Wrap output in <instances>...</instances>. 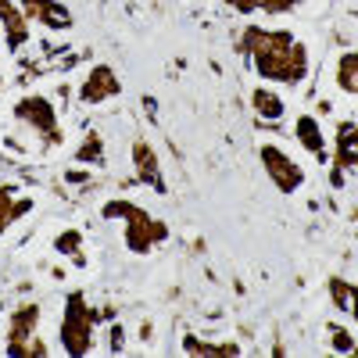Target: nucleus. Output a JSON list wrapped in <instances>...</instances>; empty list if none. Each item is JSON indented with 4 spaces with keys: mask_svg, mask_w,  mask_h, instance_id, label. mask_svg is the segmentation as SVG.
I'll return each instance as SVG.
<instances>
[{
    "mask_svg": "<svg viewBox=\"0 0 358 358\" xmlns=\"http://www.w3.org/2000/svg\"><path fill=\"white\" fill-rule=\"evenodd\" d=\"M15 118L25 126H33L36 133H43L47 143H62V129H57V108L40 97V94H29L22 101H15Z\"/></svg>",
    "mask_w": 358,
    "mask_h": 358,
    "instance_id": "7",
    "label": "nucleus"
},
{
    "mask_svg": "<svg viewBox=\"0 0 358 358\" xmlns=\"http://www.w3.org/2000/svg\"><path fill=\"white\" fill-rule=\"evenodd\" d=\"M0 315H4V301H0Z\"/></svg>",
    "mask_w": 358,
    "mask_h": 358,
    "instance_id": "19",
    "label": "nucleus"
},
{
    "mask_svg": "<svg viewBox=\"0 0 358 358\" xmlns=\"http://www.w3.org/2000/svg\"><path fill=\"white\" fill-rule=\"evenodd\" d=\"M226 4H229L233 11H241V15H258V11H265V15H283V11L297 8L301 0H226Z\"/></svg>",
    "mask_w": 358,
    "mask_h": 358,
    "instance_id": "14",
    "label": "nucleus"
},
{
    "mask_svg": "<svg viewBox=\"0 0 358 358\" xmlns=\"http://www.w3.org/2000/svg\"><path fill=\"white\" fill-rule=\"evenodd\" d=\"M36 326H40V308L36 305H22L18 312H11V319H8V355H15V358L47 355L43 341L36 337Z\"/></svg>",
    "mask_w": 358,
    "mask_h": 358,
    "instance_id": "5",
    "label": "nucleus"
},
{
    "mask_svg": "<svg viewBox=\"0 0 358 358\" xmlns=\"http://www.w3.org/2000/svg\"><path fill=\"white\" fill-rule=\"evenodd\" d=\"M258 158H262V165H265V176L273 179V187H276L280 194H297V190L305 187V169L297 165V162L283 151V147L262 143Z\"/></svg>",
    "mask_w": 358,
    "mask_h": 358,
    "instance_id": "6",
    "label": "nucleus"
},
{
    "mask_svg": "<svg viewBox=\"0 0 358 358\" xmlns=\"http://www.w3.org/2000/svg\"><path fill=\"white\" fill-rule=\"evenodd\" d=\"M94 326H97V312L86 305L83 290H72L65 301V315H62V348L69 355H86L94 348Z\"/></svg>",
    "mask_w": 358,
    "mask_h": 358,
    "instance_id": "3",
    "label": "nucleus"
},
{
    "mask_svg": "<svg viewBox=\"0 0 358 358\" xmlns=\"http://www.w3.org/2000/svg\"><path fill=\"white\" fill-rule=\"evenodd\" d=\"M294 136L301 140V147L312 158H326V140H322V126L315 122V115H297Z\"/></svg>",
    "mask_w": 358,
    "mask_h": 358,
    "instance_id": "11",
    "label": "nucleus"
},
{
    "mask_svg": "<svg viewBox=\"0 0 358 358\" xmlns=\"http://www.w3.org/2000/svg\"><path fill=\"white\" fill-rule=\"evenodd\" d=\"M47 0H0V33H4L8 50H18L33 25H40V11Z\"/></svg>",
    "mask_w": 358,
    "mask_h": 358,
    "instance_id": "4",
    "label": "nucleus"
},
{
    "mask_svg": "<svg viewBox=\"0 0 358 358\" xmlns=\"http://www.w3.org/2000/svg\"><path fill=\"white\" fill-rule=\"evenodd\" d=\"M29 208H33V201H15V187H0V233Z\"/></svg>",
    "mask_w": 358,
    "mask_h": 358,
    "instance_id": "15",
    "label": "nucleus"
},
{
    "mask_svg": "<svg viewBox=\"0 0 358 358\" xmlns=\"http://www.w3.org/2000/svg\"><path fill=\"white\" fill-rule=\"evenodd\" d=\"M344 169H358V122L337 126V176H334V183H341Z\"/></svg>",
    "mask_w": 358,
    "mask_h": 358,
    "instance_id": "10",
    "label": "nucleus"
},
{
    "mask_svg": "<svg viewBox=\"0 0 358 358\" xmlns=\"http://www.w3.org/2000/svg\"><path fill=\"white\" fill-rule=\"evenodd\" d=\"M104 219H122V236H126V248L133 255H147L151 248L169 241V226L162 219H155L151 212L129 204V201H108Z\"/></svg>",
    "mask_w": 358,
    "mask_h": 358,
    "instance_id": "2",
    "label": "nucleus"
},
{
    "mask_svg": "<svg viewBox=\"0 0 358 358\" xmlns=\"http://www.w3.org/2000/svg\"><path fill=\"white\" fill-rule=\"evenodd\" d=\"M330 294H334V305L341 312H351L355 322H358V287H351L344 280H330Z\"/></svg>",
    "mask_w": 358,
    "mask_h": 358,
    "instance_id": "16",
    "label": "nucleus"
},
{
    "mask_svg": "<svg viewBox=\"0 0 358 358\" xmlns=\"http://www.w3.org/2000/svg\"><path fill=\"white\" fill-rule=\"evenodd\" d=\"M241 54L251 57V69L265 83L280 86H301L312 72L308 47L297 40L290 29H265V25H248L241 36Z\"/></svg>",
    "mask_w": 358,
    "mask_h": 358,
    "instance_id": "1",
    "label": "nucleus"
},
{
    "mask_svg": "<svg viewBox=\"0 0 358 358\" xmlns=\"http://www.w3.org/2000/svg\"><path fill=\"white\" fill-rule=\"evenodd\" d=\"M330 334H334V348H337V351H355V341L348 337V330H341V326H330Z\"/></svg>",
    "mask_w": 358,
    "mask_h": 358,
    "instance_id": "17",
    "label": "nucleus"
},
{
    "mask_svg": "<svg viewBox=\"0 0 358 358\" xmlns=\"http://www.w3.org/2000/svg\"><path fill=\"white\" fill-rule=\"evenodd\" d=\"M0 83H4V79H0Z\"/></svg>",
    "mask_w": 358,
    "mask_h": 358,
    "instance_id": "20",
    "label": "nucleus"
},
{
    "mask_svg": "<svg viewBox=\"0 0 358 358\" xmlns=\"http://www.w3.org/2000/svg\"><path fill=\"white\" fill-rule=\"evenodd\" d=\"M122 94V79L115 76L111 65H94L86 72L83 86H79V101L83 104H101V101H111Z\"/></svg>",
    "mask_w": 358,
    "mask_h": 358,
    "instance_id": "8",
    "label": "nucleus"
},
{
    "mask_svg": "<svg viewBox=\"0 0 358 358\" xmlns=\"http://www.w3.org/2000/svg\"><path fill=\"white\" fill-rule=\"evenodd\" d=\"M133 162H136V176H140V183H147V187H155L158 194H165L162 169H158V155L151 151V143H147V140H136V143H133Z\"/></svg>",
    "mask_w": 358,
    "mask_h": 358,
    "instance_id": "9",
    "label": "nucleus"
},
{
    "mask_svg": "<svg viewBox=\"0 0 358 358\" xmlns=\"http://www.w3.org/2000/svg\"><path fill=\"white\" fill-rule=\"evenodd\" d=\"M334 79H337V90H344L348 97H358V47L355 50H344L337 57Z\"/></svg>",
    "mask_w": 358,
    "mask_h": 358,
    "instance_id": "12",
    "label": "nucleus"
},
{
    "mask_svg": "<svg viewBox=\"0 0 358 358\" xmlns=\"http://www.w3.org/2000/svg\"><path fill=\"white\" fill-rule=\"evenodd\" d=\"M251 104H255V111H258L262 118H268V122H280V118L287 115L283 97H280V94H273L268 86H258V90H255V94H251Z\"/></svg>",
    "mask_w": 358,
    "mask_h": 358,
    "instance_id": "13",
    "label": "nucleus"
},
{
    "mask_svg": "<svg viewBox=\"0 0 358 358\" xmlns=\"http://www.w3.org/2000/svg\"><path fill=\"white\" fill-rule=\"evenodd\" d=\"M76 158H79V162H86V158H101V140H97V136H90Z\"/></svg>",
    "mask_w": 358,
    "mask_h": 358,
    "instance_id": "18",
    "label": "nucleus"
}]
</instances>
